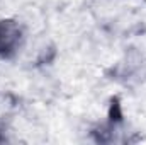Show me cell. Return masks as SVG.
I'll return each mask as SVG.
<instances>
[{
  "label": "cell",
  "instance_id": "6da1fadb",
  "mask_svg": "<svg viewBox=\"0 0 146 145\" xmlns=\"http://www.w3.org/2000/svg\"><path fill=\"white\" fill-rule=\"evenodd\" d=\"M24 43V31L14 19H0V56L12 58Z\"/></svg>",
  "mask_w": 146,
  "mask_h": 145
}]
</instances>
